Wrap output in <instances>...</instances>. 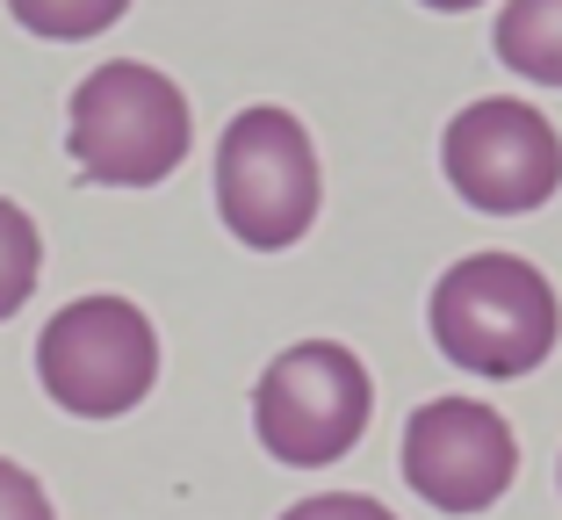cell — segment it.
<instances>
[{
    "label": "cell",
    "instance_id": "cell-13",
    "mask_svg": "<svg viewBox=\"0 0 562 520\" xmlns=\"http://www.w3.org/2000/svg\"><path fill=\"white\" fill-rule=\"evenodd\" d=\"M426 8H440V15H462V8H483V0H426Z\"/></svg>",
    "mask_w": 562,
    "mask_h": 520
},
{
    "label": "cell",
    "instance_id": "cell-1",
    "mask_svg": "<svg viewBox=\"0 0 562 520\" xmlns=\"http://www.w3.org/2000/svg\"><path fill=\"white\" fill-rule=\"evenodd\" d=\"M432 340L469 376H533L562 340V303L519 253H469L432 283Z\"/></svg>",
    "mask_w": 562,
    "mask_h": 520
},
{
    "label": "cell",
    "instance_id": "cell-7",
    "mask_svg": "<svg viewBox=\"0 0 562 520\" xmlns=\"http://www.w3.org/2000/svg\"><path fill=\"white\" fill-rule=\"evenodd\" d=\"M519 471V441L505 427V412L476 398H432L404 427V477L426 506L440 513H483L505 499Z\"/></svg>",
    "mask_w": 562,
    "mask_h": 520
},
{
    "label": "cell",
    "instance_id": "cell-11",
    "mask_svg": "<svg viewBox=\"0 0 562 520\" xmlns=\"http://www.w3.org/2000/svg\"><path fill=\"white\" fill-rule=\"evenodd\" d=\"M0 520H58L44 499V485H36L30 471H15L8 455H0Z\"/></svg>",
    "mask_w": 562,
    "mask_h": 520
},
{
    "label": "cell",
    "instance_id": "cell-2",
    "mask_svg": "<svg viewBox=\"0 0 562 520\" xmlns=\"http://www.w3.org/2000/svg\"><path fill=\"white\" fill-rule=\"evenodd\" d=\"M72 167L101 188H151L188 159V101L159 66H116L87 73L72 87V123H66Z\"/></svg>",
    "mask_w": 562,
    "mask_h": 520
},
{
    "label": "cell",
    "instance_id": "cell-8",
    "mask_svg": "<svg viewBox=\"0 0 562 520\" xmlns=\"http://www.w3.org/2000/svg\"><path fill=\"white\" fill-rule=\"evenodd\" d=\"M491 51L513 73H527V80L562 87V0H505L497 30H491Z\"/></svg>",
    "mask_w": 562,
    "mask_h": 520
},
{
    "label": "cell",
    "instance_id": "cell-3",
    "mask_svg": "<svg viewBox=\"0 0 562 520\" xmlns=\"http://www.w3.org/2000/svg\"><path fill=\"white\" fill-rule=\"evenodd\" d=\"M368 412H375V384L339 340H303V347L274 354L267 376L252 384V434L289 471L339 463L368 434Z\"/></svg>",
    "mask_w": 562,
    "mask_h": 520
},
{
    "label": "cell",
    "instance_id": "cell-14",
    "mask_svg": "<svg viewBox=\"0 0 562 520\" xmlns=\"http://www.w3.org/2000/svg\"><path fill=\"white\" fill-rule=\"evenodd\" d=\"M555 477H562V471H555Z\"/></svg>",
    "mask_w": 562,
    "mask_h": 520
},
{
    "label": "cell",
    "instance_id": "cell-12",
    "mask_svg": "<svg viewBox=\"0 0 562 520\" xmlns=\"http://www.w3.org/2000/svg\"><path fill=\"white\" fill-rule=\"evenodd\" d=\"M281 520H397L382 499H361V491H325V499H303L289 506Z\"/></svg>",
    "mask_w": 562,
    "mask_h": 520
},
{
    "label": "cell",
    "instance_id": "cell-4",
    "mask_svg": "<svg viewBox=\"0 0 562 520\" xmlns=\"http://www.w3.org/2000/svg\"><path fill=\"white\" fill-rule=\"evenodd\" d=\"M317 152L289 109H246L224 123L216 145V210L232 224V239H246L252 253L296 246L317 218Z\"/></svg>",
    "mask_w": 562,
    "mask_h": 520
},
{
    "label": "cell",
    "instance_id": "cell-5",
    "mask_svg": "<svg viewBox=\"0 0 562 520\" xmlns=\"http://www.w3.org/2000/svg\"><path fill=\"white\" fill-rule=\"evenodd\" d=\"M36 376L58 412L80 420H123L159 384V333L131 297H80L36 340Z\"/></svg>",
    "mask_w": 562,
    "mask_h": 520
},
{
    "label": "cell",
    "instance_id": "cell-10",
    "mask_svg": "<svg viewBox=\"0 0 562 520\" xmlns=\"http://www.w3.org/2000/svg\"><path fill=\"white\" fill-rule=\"evenodd\" d=\"M123 8H131V0H8V15L30 36H50V44H87V36H101Z\"/></svg>",
    "mask_w": 562,
    "mask_h": 520
},
{
    "label": "cell",
    "instance_id": "cell-9",
    "mask_svg": "<svg viewBox=\"0 0 562 520\" xmlns=\"http://www.w3.org/2000/svg\"><path fill=\"white\" fill-rule=\"evenodd\" d=\"M36 275H44V239H36V224H30L22 202L0 196V325L30 303Z\"/></svg>",
    "mask_w": 562,
    "mask_h": 520
},
{
    "label": "cell",
    "instance_id": "cell-6",
    "mask_svg": "<svg viewBox=\"0 0 562 520\" xmlns=\"http://www.w3.org/2000/svg\"><path fill=\"white\" fill-rule=\"evenodd\" d=\"M440 167L469 210L519 218V210H541L562 188V137L541 109L491 95V101H469L462 117L447 123Z\"/></svg>",
    "mask_w": 562,
    "mask_h": 520
}]
</instances>
